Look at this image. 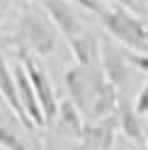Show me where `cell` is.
I'll return each instance as SVG.
<instances>
[{"label": "cell", "instance_id": "6da1fadb", "mask_svg": "<svg viewBox=\"0 0 148 150\" xmlns=\"http://www.w3.org/2000/svg\"><path fill=\"white\" fill-rule=\"evenodd\" d=\"M70 102L75 104L90 121H100L117 111V87L105 78L100 65H70L63 75Z\"/></svg>", "mask_w": 148, "mask_h": 150}, {"label": "cell", "instance_id": "7a4b0ae2", "mask_svg": "<svg viewBox=\"0 0 148 150\" xmlns=\"http://www.w3.org/2000/svg\"><path fill=\"white\" fill-rule=\"evenodd\" d=\"M100 22L107 29L117 44H122L124 49L131 51H148V39H146V22L143 17L129 10L124 5L105 7V12L100 15Z\"/></svg>", "mask_w": 148, "mask_h": 150}, {"label": "cell", "instance_id": "3957f363", "mask_svg": "<svg viewBox=\"0 0 148 150\" xmlns=\"http://www.w3.org/2000/svg\"><path fill=\"white\" fill-rule=\"evenodd\" d=\"M20 36L24 46L36 56H51L56 51V32L44 10L29 7L20 20Z\"/></svg>", "mask_w": 148, "mask_h": 150}, {"label": "cell", "instance_id": "277c9868", "mask_svg": "<svg viewBox=\"0 0 148 150\" xmlns=\"http://www.w3.org/2000/svg\"><path fill=\"white\" fill-rule=\"evenodd\" d=\"M20 63H22L27 78H29L32 87L36 92V99H39V107H41V114H44V124L53 126L56 111H58V99H56L53 85L49 80V73H46L44 65L39 61H34V56H29V53H20Z\"/></svg>", "mask_w": 148, "mask_h": 150}, {"label": "cell", "instance_id": "5b68a950", "mask_svg": "<svg viewBox=\"0 0 148 150\" xmlns=\"http://www.w3.org/2000/svg\"><path fill=\"white\" fill-rule=\"evenodd\" d=\"M100 68L117 90L124 87L131 78V65L124 58V49L114 46L109 39H102V44H100Z\"/></svg>", "mask_w": 148, "mask_h": 150}, {"label": "cell", "instance_id": "8992f818", "mask_svg": "<svg viewBox=\"0 0 148 150\" xmlns=\"http://www.w3.org/2000/svg\"><path fill=\"white\" fill-rule=\"evenodd\" d=\"M117 131L119 126L114 114L100 121H90V124H85V131L80 136V150H112Z\"/></svg>", "mask_w": 148, "mask_h": 150}, {"label": "cell", "instance_id": "52a82bcc", "mask_svg": "<svg viewBox=\"0 0 148 150\" xmlns=\"http://www.w3.org/2000/svg\"><path fill=\"white\" fill-rule=\"evenodd\" d=\"M39 3H41V10L46 12V17L53 22V27L66 36V41L85 29L70 3H66V0H39Z\"/></svg>", "mask_w": 148, "mask_h": 150}, {"label": "cell", "instance_id": "ba28073f", "mask_svg": "<svg viewBox=\"0 0 148 150\" xmlns=\"http://www.w3.org/2000/svg\"><path fill=\"white\" fill-rule=\"evenodd\" d=\"M0 95H3V99L7 102V107L12 109V114L15 119L20 121V124L27 128V131H34L36 126L32 124V119L27 116V111L22 107V102H20V95H17V85H15V75L12 70L7 68V61L3 58V53H0Z\"/></svg>", "mask_w": 148, "mask_h": 150}, {"label": "cell", "instance_id": "9c48e42d", "mask_svg": "<svg viewBox=\"0 0 148 150\" xmlns=\"http://www.w3.org/2000/svg\"><path fill=\"white\" fill-rule=\"evenodd\" d=\"M12 75H15L17 95H20V102H22V107H24V111H27V116L32 119V124H34L36 128H46V124H44V114H41V107H39V99H36V92H34V87H32L29 78H27L22 63L15 65Z\"/></svg>", "mask_w": 148, "mask_h": 150}, {"label": "cell", "instance_id": "30bf717a", "mask_svg": "<svg viewBox=\"0 0 148 150\" xmlns=\"http://www.w3.org/2000/svg\"><path fill=\"white\" fill-rule=\"evenodd\" d=\"M100 44H102V39L88 29H83L73 39H68L75 63H83V65H100Z\"/></svg>", "mask_w": 148, "mask_h": 150}, {"label": "cell", "instance_id": "8fae6325", "mask_svg": "<svg viewBox=\"0 0 148 150\" xmlns=\"http://www.w3.org/2000/svg\"><path fill=\"white\" fill-rule=\"evenodd\" d=\"M114 116H117V126L119 131L129 138V140H134L136 145H143V124H141V114L129 104L126 99H119L117 102V111H114Z\"/></svg>", "mask_w": 148, "mask_h": 150}, {"label": "cell", "instance_id": "7c38bea8", "mask_svg": "<svg viewBox=\"0 0 148 150\" xmlns=\"http://www.w3.org/2000/svg\"><path fill=\"white\" fill-rule=\"evenodd\" d=\"M56 128H58L66 138H73V140H80L83 131H85L83 111L73 104L70 99H63L61 104H58V111H56Z\"/></svg>", "mask_w": 148, "mask_h": 150}, {"label": "cell", "instance_id": "4fadbf2b", "mask_svg": "<svg viewBox=\"0 0 148 150\" xmlns=\"http://www.w3.org/2000/svg\"><path fill=\"white\" fill-rule=\"evenodd\" d=\"M10 121H17L15 114H10V111H0V148L3 150H27L24 140L12 131Z\"/></svg>", "mask_w": 148, "mask_h": 150}, {"label": "cell", "instance_id": "5bb4252c", "mask_svg": "<svg viewBox=\"0 0 148 150\" xmlns=\"http://www.w3.org/2000/svg\"><path fill=\"white\" fill-rule=\"evenodd\" d=\"M124 58L126 63L136 68L138 73L148 75V51H131V49H124Z\"/></svg>", "mask_w": 148, "mask_h": 150}, {"label": "cell", "instance_id": "9a60e30c", "mask_svg": "<svg viewBox=\"0 0 148 150\" xmlns=\"http://www.w3.org/2000/svg\"><path fill=\"white\" fill-rule=\"evenodd\" d=\"M134 109H136L141 116H148V82L143 85V90L138 92V97H136V104H134Z\"/></svg>", "mask_w": 148, "mask_h": 150}, {"label": "cell", "instance_id": "2e32d148", "mask_svg": "<svg viewBox=\"0 0 148 150\" xmlns=\"http://www.w3.org/2000/svg\"><path fill=\"white\" fill-rule=\"evenodd\" d=\"M73 3H78L80 7H85L88 12L97 15V17H100V15L105 12V5H102V3H97V0H73Z\"/></svg>", "mask_w": 148, "mask_h": 150}, {"label": "cell", "instance_id": "e0dca14e", "mask_svg": "<svg viewBox=\"0 0 148 150\" xmlns=\"http://www.w3.org/2000/svg\"><path fill=\"white\" fill-rule=\"evenodd\" d=\"M107 3H114V5H124V7H129V10L138 12V5H136V0H107Z\"/></svg>", "mask_w": 148, "mask_h": 150}, {"label": "cell", "instance_id": "ac0fdd59", "mask_svg": "<svg viewBox=\"0 0 148 150\" xmlns=\"http://www.w3.org/2000/svg\"><path fill=\"white\" fill-rule=\"evenodd\" d=\"M143 138H146V140H143V145H146V148H148V124H146V126H143Z\"/></svg>", "mask_w": 148, "mask_h": 150}, {"label": "cell", "instance_id": "d6986e66", "mask_svg": "<svg viewBox=\"0 0 148 150\" xmlns=\"http://www.w3.org/2000/svg\"><path fill=\"white\" fill-rule=\"evenodd\" d=\"M146 22V39H148V20H143Z\"/></svg>", "mask_w": 148, "mask_h": 150}, {"label": "cell", "instance_id": "ffe728a7", "mask_svg": "<svg viewBox=\"0 0 148 150\" xmlns=\"http://www.w3.org/2000/svg\"><path fill=\"white\" fill-rule=\"evenodd\" d=\"M5 3H7V0H0V10H3V7H5Z\"/></svg>", "mask_w": 148, "mask_h": 150}, {"label": "cell", "instance_id": "44dd1931", "mask_svg": "<svg viewBox=\"0 0 148 150\" xmlns=\"http://www.w3.org/2000/svg\"><path fill=\"white\" fill-rule=\"evenodd\" d=\"M146 5H148V0H146Z\"/></svg>", "mask_w": 148, "mask_h": 150}]
</instances>
